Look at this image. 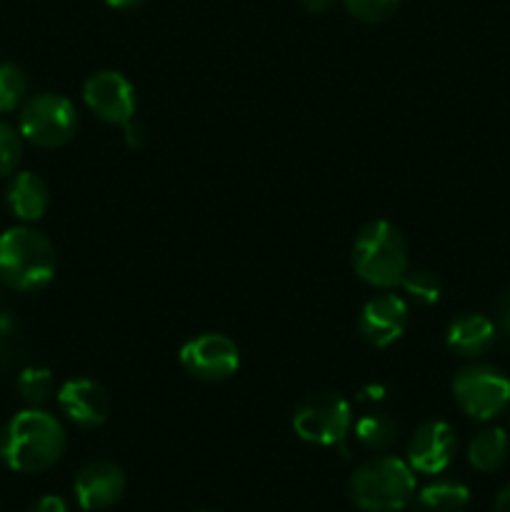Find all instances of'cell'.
<instances>
[{
  "mask_svg": "<svg viewBox=\"0 0 510 512\" xmlns=\"http://www.w3.org/2000/svg\"><path fill=\"white\" fill-rule=\"evenodd\" d=\"M453 398L473 420H493L510 405V380L493 365H465L453 378Z\"/></svg>",
  "mask_w": 510,
  "mask_h": 512,
  "instance_id": "7",
  "label": "cell"
},
{
  "mask_svg": "<svg viewBox=\"0 0 510 512\" xmlns=\"http://www.w3.org/2000/svg\"><path fill=\"white\" fill-rule=\"evenodd\" d=\"M493 512H510V485H505L493 503Z\"/></svg>",
  "mask_w": 510,
  "mask_h": 512,
  "instance_id": "28",
  "label": "cell"
},
{
  "mask_svg": "<svg viewBox=\"0 0 510 512\" xmlns=\"http://www.w3.org/2000/svg\"><path fill=\"white\" fill-rule=\"evenodd\" d=\"M470 503V490L458 480H435L418 493L425 512H463Z\"/></svg>",
  "mask_w": 510,
  "mask_h": 512,
  "instance_id": "17",
  "label": "cell"
},
{
  "mask_svg": "<svg viewBox=\"0 0 510 512\" xmlns=\"http://www.w3.org/2000/svg\"><path fill=\"white\" fill-rule=\"evenodd\" d=\"M125 480L123 468L113 460H93V463L83 465L75 475L73 493L75 500L83 510L100 512L108 510L120 503L125 495Z\"/></svg>",
  "mask_w": 510,
  "mask_h": 512,
  "instance_id": "10",
  "label": "cell"
},
{
  "mask_svg": "<svg viewBox=\"0 0 510 512\" xmlns=\"http://www.w3.org/2000/svg\"><path fill=\"white\" fill-rule=\"evenodd\" d=\"M415 470L393 455L365 460L353 470L348 495L363 512H400L415 498Z\"/></svg>",
  "mask_w": 510,
  "mask_h": 512,
  "instance_id": "3",
  "label": "cell"
},
{
  "mask_svg": "<svg viewBox=\"0 0 510 512\" xmlns=\"http://www.w3.org/2000/svg\"><path fill=\"white\" fill-rule=\"evenodd\" d=\"M18 390L30 408H40L55 393L53 373L48 368H25L18 378Z\"/></svg>",
  "mask_w": 510,
  "mask_h": 512,
  "instance_id": "20",
  "label": "cell"
},
{
  "mask_svg": "<svg viewBox=\"0 0 510 512\" xmlns=\"http://www.w3.org/2000/svg\"><path fill=\"white\" fill-rule=\"evenodd\" d=\"M455 450H458L455 430L443 420H428L410 435L408 465L415 473L438 475L453 463Z\"/></svg>",
  "mask_w": 510,
  "mask_h": 512,
  "instance_id": "11",
  "label": "cell"
},
{
  "mask_svg": "<svg viewBox=\"0 0 510 512\" xmlns=\"http://www.w3.org/2000/svg\"><path fill=\"white\" fill-rule=\"evenodd\" d=\"M510 450V438L503 428H485L475 433L468 445V463L480 473H495L505 465Z\"/></svg>",
  "mask_w": 510,
  "mask_h": 512,
  "instance_id": "16",
  "label": "cell"
},
{
  "mask_svg": "<svg viewBox=\"0 0 510 512\" xmlns=\"http://www.w3.org/2000/svg\"><path fill=\"white\" fill-rule=\"evenodd\" d=\"M353 428V410L340 393L320 390L295 405L293 430L300 440L313 445H340Z\"/></svg>",
  "mask_w": 510,
  "mask_h": 512,
  "instance_id": "5",
  "label": "cell"
},
{
  "mask_svg": "<svg viewBox=\"0 0 510 512\" xmlns=\"http://www.w3.org/2000/svg\"><path fill=\"white\" fill-rule=\"evenodd\" d=\"M508 435H510V418H508Z\"/></svg>",
  "mask_w": 510,
  "mask_h": 512,
  "instance_id": "30",
  "label": "cell"
},
{
  "mask_svg": "<svg viewBox=\"0 0 510 512\" xmlns=\"http://www.w3.org/2000/svg\"><path fill=\"white\" fill-rule=\"evenodd\" d=\"M28 95V75L20 65L0 63V113L18 108Z\"/></svg>",
  "mask_w": 510,
  "mask_h": 512,
  "instance_id": "19",
  "label": "cell"
},
{
  "mask_svg": "<svg viewBox=\"0 0 510 512\" xmlns=\"http://www.w3.org/2000/svg\"><path fill=\"white\" fill-rule=\"evenodd\" d=\"M125 128V140H128V145L130 148H140V145L145 143V128H143V123H140V120H135V118H130L128 123L123 125Z\"/></svg>",
  "mask_w": 510,
  "mask_h": 512,
  "instance_id": "26",
  "label": "cell"
},
{
  "mask_svg": "<svg viewBox=\"0 0 510 512\" xmlns=\"http://www.w3.org/2000/svg\"><path fill=\"white\" fill-rule=\"evenodd\" d=\"M405 293L415 300L418 305H435L440 300V280L438 275L430 273L425 268H415L405 273V278L400 280Z\"/></svg>",
  "mask_w": 510,
  "mask_h": 512,
  "instance_id": "21",
  "label": "cell"
},
{
  "mask_svg": "<svg viewBox=\"0 0 510 512\" xmlns=\"http://www.w3.org/2000/svg\"><path fill=\"white\" fill-rule=\"evenodd\" d=\"M83 100L100 120L125 125L135 118V88L118 70H98L83 85Z\"/></svg>",
  "mask_w": 510,
  "mask_h": 512,
  "instance_id": "9",
  "label": "cell"
},
{
  "mask_svg": "<svg viewBox=\"0 0 510 512\" xmlns=\"http://www.w3.org/2000/svg\"><path fill=\"white\" fill-rule=\"evenodd\" d=\"M50 203V190L40 175L23 170L10 178L8 188H5V205L10 213L23 223H35L45 215Z\"/></svg>",
  "mask_w": 510,
  "mask_h": 512,
  "instance_id": "15",
  "label": "cell"
},
{
  "mask_svg": "<svg viewBox=\"0 0 510 512\" xmlns=\"http://www.w3.org/2000/svg\"><path fill=\"white\" fill-rule=\"evenodd\" d=\"M20 135L38 148H60L78 130V110L65 95L38 93L20 108Z\"/></svg>",
  "mask_w": 510,
  "mask_h": 512,
  "instance_id": "6",
  "label": "cell"
},
{
  "mask_svg": "<svg viewBox=\"0 0 510 512\" xmlns=\"http://www.w3.org/2000/svg\"><path fill=\"white\" fill-rule=\"evenodd\" d=\"M353 268L375 288H395L408 273V243L388 220L363 225L353 243Z\"/></svg>",
  "mask_w": 510,
  "mask_h": 512,
  "instance_id": "4",
  "label": "cell"
},
{
  "mask_svg": "<svg viewBox=\"0 0 510 512\" xmlns=\"http://www.w3.org/2000/svg\"><path fill=\"white\" fill-rule=\"evenodd\" d=\"M298 3L310 13H325L328 8H333L335 0H298Z\"/></svg>",
  "mask_w": 510,
  "mask_h": 512,
  "instance_id": "27",
  "label": "cell"
},
{
  "mask_svg": "<svg viewBox=\"0 0 510 512\" xmlns=\"http://www.w3.org/2000/svg\"><path fill=\"white\" fill-rule=\"evenodd\" d=\"M408 328V305L393 293H383L370 298L360 310L358 330L363 340L373 348H388L395 340L403 338Z\"/></svg>",
  "mask_w": 510,
  "mask_h": 512,
  "instance_id": "12",
  "label": "cell"
},
{
  "mask_svg": "<svg viewBox=\"0 0 510 512\" xmlns=\"http://www.w3.org/2000/svg\"><path fill=\"white\" fill-rule=\"evenodd\" d=\"M23 155V135L13 125L0 120V178L15 173Z\"/></svg>",
  "mask_w": 510,
  "mask_h": 512,
  "instance_id": "22",
  "label": "cell"
},
{
  "mask_svg": "<svg viewBox=\"0 0 510 512\" xmlns=\"http://www.w3.org/2000/svg\"><path fill=\"white\" fill-rule=\"evenodd\" d=\"M58 405L70 423L85 430L100 428L110 415L108 393H105L103 385L90 378L68 380L58 390Z\"/></svg>",
  "mask_w": 510,
  "mask_h": 512,
  "instance_id": "13",
  "label": "cell"
},
{
  "mask_svg": "<svg viewBox=\"0 0 510 512\" xmlns=\"http://www.w3.org/2000/svg\"><path fill=\"white\" fill-rule=\"evenodd\" d=\"M180 365L203 383H220L240 368V348L220 333H203L180 348Z\"/></svg>",
  "mask_w": 510,
  "mask_h": 512,
  "instance_id": "8",
  "label": "cell"
},
{
  "mask_svg": "<svg viewBox=\"0 0 510 512\" xmlns=\"http://www.w3.org/2000/svg\"><path fill=\"white\" fill-rule=\"evenodd\" d=\"M495 328L510 340V290H505L495 303Z\"/></svg>",
  "mask_w": 510,
  "mask_h": 512,
  "instance_id": "24",
  "label": "cell"
},
{
  "mask_svg": "<svg viewBox=\"0 0 510 512\" xmlns=\"http://www.w3.org/2000/svg\"><path fill=\"white\" fill-rule=\"evenodd\" d=\"M28 512H70V508L60 495H43L30 505Z\"/></svg>",
  "mask_w": 510,
  "mask_h": 512,
  "instance_id": "25",
  "label": "cell"
},
{
  "mask_svg": "<svg viewBox=\"0 0 510 512\" xmlns=\"http://www.w3.org/2000/svg\"><path fill=\"white\" fill-rule=\"evenodd\" d=\"M105 3L115 10H130V8H138L143 0H105Z\"/></svg>",
  "mask_w": 510,
  "mask_h": 512,
  "instance_id": "29",
  "label": "cell"
},
{
  "mask_svg": "<svg viewBox=\"0 0 510 512\" xmlns=\"http://www.w3.org/2000/svg\"><path fill=\"white\" fill-rule=\"evenodd\" d=\"M63 453V425L43 408L20 410L0 430V460L15 473H45L63 458Z\"/></svg>",
  "mask_w": 510,
  "mask_h": 512,
  "instance_id": "1",
  "label": "cell"
},
{
  "mask_svg": "<svg viewBox=\"0 0 510 512\" xmlns=\"http://www.w3.org/2000/svg\"><path fill=\"white\" fill-rule=\"evenodd\" d=\"M200 512H215V510H200Z\"/></svg>",
  "mask_w": 510,
  "mask_h": 512,
  "instance_id": "31",
  "label": "cell"
},
{
  "mask_svg": "<svg viewBox=\"0 0 510 512\" xmlns=\"http://www.w3.org/2000/svg\"><path fill=\"white\" fill-rule=\"evenodd\" d=\"M495 333H498V328L490 318L480 313H463L448 325L445 343L460 358L475 360L493 348Z\"/></svg>",
  "mask_w": 510,
  "mask_h": 512,
  "instance_id": "14",
  "label": "cell"
},
{
  "mask_svg": "<svg viewBox=\"0 0 510 512\" xmlns=\"http://www.w3.org/2000/svg\"><path fill=\"white\" fill-rule=\"evenodd\" d=\"M58 270L55 248L40 230L15 225L0 235V283L15 293L48 288Z\"/></svg>",
  "mask_w": 510,
  "mask_h": 512,
  "instance_id": "2",
  "label": "cell"
},
{
  "mask_svg": "<svg viewBox=\"0 0 510 512\" xmlns=\"http://www.w3.org/2000/svg\"><path fill=\"white\" fill-rule=\"evenodd\" d=\"M345 10L363 23H383L398 10L400 0H343Z\"/></svg>",
  "mask_w": 510,
  "mask_h": 512,
  "instance_id": "23",
  "label": "cell"
},
{
  "mask_svg": "<svg viewBox=\"0 0 510 512\" xmlns=\"http://www.w3.org/2000/svg\"><path fill=\"white\" fill-rule=\"evenodd\" d=\"M355 438L368 450H388L398 440V425L383 413L365 415L355 425Z\"/></svg>",
  "mask_w": 510,
  "mask_h": 512,
  "instance_id": "18",
  "label": "cell"
}]
</instances>
